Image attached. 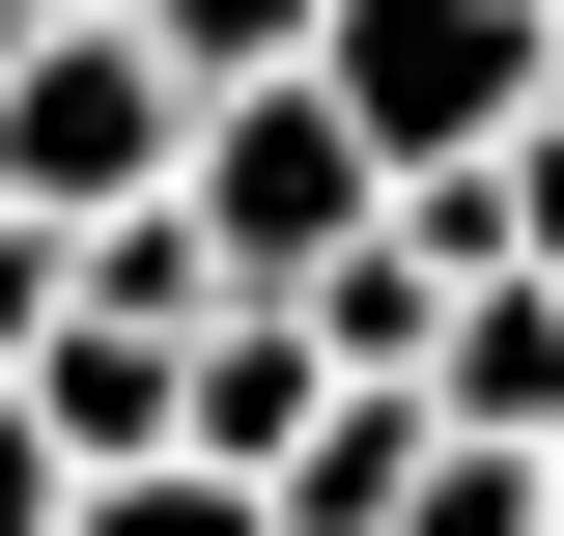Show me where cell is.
Returning <instances> with one entry per match:
<instances>
[{
    "instance_id": "1",
    "label": "cell",
    "mask_w": 564,
    "mask_h": 536,
    "mask_svg": "<svg viewBox=\"0 0 564 536\" xmlns=\"http://www.w3.org/2000/svg\"><path fill=\"white\" fill-rule=\"evenodd\" d=\"M170 114H198V85H170L141 0H29V29H0V199H29V226L170 199Z\"/></svg>"
},
{
    "instance_id": "2",
    "label": "cell",
    "mask_w": 564,
    "mask_h": 536,
    "mask_svg": "<svg viewBox=\"0 0 564 536\" xmlns=\"http://www.w3.org/2000/svg\"><path fill=\"white\" fill-rule=\"evenodd\" d=\"M367 199H395V170H367V114H339L311 57H254V85H198V114H170V226H198L226 282H311Z\"/></svg>"
},
{
    "instance_id": "3",
    "label": "cell",
    "mask_w": 564,
    "mask_h": 536,
    "mask_svg": "<svg viewBox=\"0 0 564 536\" xmlns=\"http://www.w3.org/2000/svg\"><path fill=\"white\" fill-rule=\"evenodd\" d=\"M311 85L367 114V170H480V141L564 85V29L536 0H311Z\"/></svg>"
},
{
    "instance_id": "4",
    "label": "cell",
    "mask_w": 564,
    "mask_h": 536,
    "mask_svg": "<svg viewBox=\"0 0 564 536\" xmlns=\"http://www.w3.org/2000/svg\"><path fill=\"white\" fill-rule=\"evenodd\" d=\"M423 424L564 452V282H536V255H452V311H423Z\"/></svg>"
},
{
    "instance_id": "5",
    "label": "cell",
    "mask_w": 564,
    "mask_h": 536,
    "mask_svg": "<svg viewBox=\"0 0 564 536\" xmlns=\"http://www.w3.org/2000/svg\"><path fill=\"white\" fill-rule=\"evenodd\" d=\"M57 536H282V508L226 452H113V480H57Z\"/></svg>"
},
{
    "instance_id": "6",
    "label": "cell",
    "mask_w": 564,
    "mask_h": 536,
    "mask_svg": "<svg viewBox=\"0 0 564 536\" xmlns=\"http://www.w3.org/2000/svg\"><path fill=\"white\" fill-rule=\"evenodd\" d=\"M367 536H536V452H480V424H423V480H395Z\"/></svg>"
},
{
    "instance_id": "7",
    "label": "cell",
    "mask_w": 564,
    "mask_h": 536,
    "mask_svg": "<svg viewBox=\"0 0 564 536\" xmlns=\"http://www.w3.org/2000/svg\"><path fill=\"white\" fill-rule=\"evenodd\" d=\"M480 226H508V255H536V282H564V85H536V114H508V141H480Z\"/></svg>"
},
{
    "instance_id": "8",
    "label": "cell",
    "mask_w": 564,
    "mask_h": 536,
    "mask_svg": "<svg viewBox=\"0 0 564 536\" xmlns=\"http://www.w3.org/2000/svg\"><path fill=\"white\" fill-rule=\"evenodd\" d=\"M170 29V85H254V57H311V0H141Z\"/></svg>"
},
{
    "instance_id": "9",
    "label": "cell",
    "mask_w": 564,
    "mask_h": 536,
    "mask_svg": "<svg viewBox=\"0 0 564 536\" xmlns=\"http://www.w3.org/2000/svg\"><path fill=\"white\" fill-rule=\"evenodd\" d=\"M57 480H85V452H57L29 396H0V536H57Z\"/></svg>"
},
{
    "instance_id": "10",
    "label": "cell",
    "mask_w": 564,
    "mask_h": 536,
    "mask_svg": "<svg viewBox=\"0 0 564 536\" xmlns=\"http://www.w3.org/2000/svg\"><path fill=\"white\" fill-rule=\"evenodd\" d=\"M536 536H564V452H536Z\"/></svg>"
},
{
    "instance_id": "11",
    "label": "cell",
    "mask_w": 564,
    "mask_h": 536,
    "mask_svg": "<svg viewBox=\"0 0 564 536\" xmlns=\"http://www.w3.org/2000/svg\"><path fill=\"white\" fill-rule=\"evenodd\" d=\"M536 29H564V0H536Z\"/></svg>"
}]
</instances>
